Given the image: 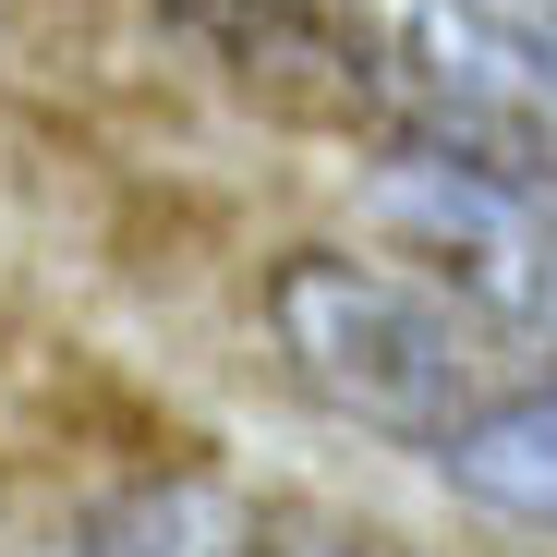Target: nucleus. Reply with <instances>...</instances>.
I'll return each mask as SVG.
<instances>
[{
	"label": "nucleus",
	"mask_w": 557,
	"mask_h": 557,
	"mask_svg": "<svg viewBox=\"0 0 557 557\" xmlns=\"http://www.w3.org/2000/svg\"><path fill=\"white\" fill-rule=\"evenodd\" d=\"M267 339L278 363L363 436H400V448H448L473 436L497 400H521V327H497L485 304L436 292L424 267H388V255H339V243H304L267 267Z\"/></svg>",
	"instance_id": "1"
},
{
	"label": "nucleus",
	"mask_w": 557,
	"mask_h": 557,
	"mask_svg": "<svg viewBox=\"0 0 557 557\" xmlns=\"http://www.w3.org/2000/svg\"><path fill=\"white\" fill-rule=\"evenodd\" d=\"M400 146L557 207V0H388Z\"/></svg>",
	"instance_id": "2"
},
{
	"label": "nucleus",
	"mask_w": 557,
	"mask_h": 557,
	"mask_svg": "<svg viewBox=\"0 0 557 557\" xmlns=\"http://www.w3.org/2000/svg\"><path fill=\"white\" fill-rule=\"evenodd\" d=\"M255 110L278 122H327V134H400V73L388 49H363L327 0H170Z\"/></svg>",
	"instance_id": "3"
},
{
	"label": "nucleus",
	"mask_w": 557,
	"mask_h": 557,
	"mask_svg": "<svg viewBox=\"0 0 557 557\" xmlns=\"http://www.w3.org/2000/svg\"><path fill=\"white\" fill-rule=\"evenodd\" d=\"M73 557H363V545H339L327 521L278 509L255 485H219V473H146V485L85 497Z\"/></svg>",
	"instance_id": "4"
},
{
	"label": "nucleus",
	"mask_w": 557,
	"mask_h": 557,
	"mask_svg": "<svg viewBox=\"0 0 557 557\" xmlns=\"http://www.w3.org/2000/svg\"><path fill=\"white\" fill-rule=\"evenodd\" d=\"M436 485L497 509V521H521V533H557V376H533L521 400H497L473 436H448Z\"/></svg>",
	"instance_id": "5"
}]
</instances>
